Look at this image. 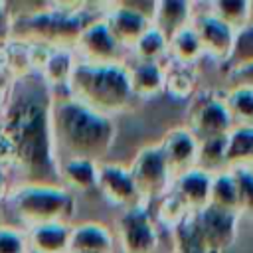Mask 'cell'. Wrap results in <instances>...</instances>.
Listing matches in <instances>:
<instances>
[{
	"label": "cell",
	"instance_id": "9a60e30c",
	"mask_svg": "<svg viewBox=\"0 0 253 253\" xmlns=\"http://www.w3.org/2000/svg\"><path fill=\"white\" fill-rule=\"evenodd\" d=\"M115 237L103 223L85 221L71 225L69 253H113Z\"/></svg>",
	"mask_w": 253,
	"mask_h": 253
},
{
	"label": "cell",
	"instance_id": "ac0fdd59",
	"mask_svg": "<svg viewBox=\"0 0 253 253\" xmlns=\"http://www.w3.org/2000/svg\"><path fill=\"white\" fill-rule=\"evenodd\" d=\"M126 69H128V83H130L132 97L152 99L164 93V65L134 61V65Z\"/></svg>",
	"mask_w": 253,
	"mask_h": 253
},
{
	"label": "cell",
	"instance_id": "83f0119b",
	"mask_svg": "<svg viewBox=\"0 0 253 253\" xmlns=\"http://www.w3.org/2000/svg\"><path fill=\"white\" fill-rule=\"evenodd\" d=\"M130 49H132L136 61L160 63L162 57L168 55V40H166V36H164L158 28L150 26V28L136 40V43H134Z\"/></svg>",
	"mask_w": 253,
	"mask_h": 253
},
{
	"label": "cell",
	"instance_id": "d590c367",
	"mask_svg": "<svg viewBox=\"0 0 253 253\" xmlns=\"http://www.w3.org/2000/svg\"><path fill=\"white\" fill-rule=\"evenodd\" d=\"M229 77L235 79V85H243V87H251L253 89V63L243 67V69H237V71L229 73Z\"/></svg>",
	"mask_w": 253,
	"mask_h": 253
},
{
	"label": "cell",
	"instance_id": "4dcf8cb0",
	"mask_svg": "<svg viewBox=\"0 0 253 253\" xmlns=\"http://www.w3.org/2000/svg\"><path fill=\"white\" fill-rule=\"evenodd\" d=\"M188 208L184 206V202L170 190L168 194L162 196L160 200V206H158V211H156V219L160 223H164L166 227H176L186 215H188Z\"/></svg>",
	"mask_w": 253,
	"mask_h": 253
},
{
	"label": "cell",
	"instance_id": "4316f807",
	"mask_svg": "<svg viewBox=\"0 0 253 253\" xmlns=\"http://www.w3.org/2000/svg\"><path fill=\"white\" fill-rule=\"evenodd\" d=\"M233 126H253V89L235 85L223 95Z\"/></svg>",
	"mask_w": 253,
	"mask_h": 253
},
{
	"label": "cell",
	"instance_id": "ab89813d",
	"mask_svg": "<svg viewBox=\"0 0 253 253\" xmlns=\"http://www.w3.org/2000/svg\"><path fill=\"white\" fill-rule=\"evenodd\" d=\"M249 168H251V170H253V166H249Z\"/></svg>",
	"mask_w": 253,
	"mask_h": 253
},
{
	"label": "cell",
	"instance_id": "d6a6232c",
	"mask_svg": "<svg viewBox=\"0 0 253 253\" xmlns=\"http://www.w3.org/2000/svg\"><path fill=\"white\" fill-rule=\"evenodd\" d=\"M0 253H30L26 231L12 225H0Z\"/></svg>",
	"mask_w": 253,
	"mask_h": 253
},
{
	"label": "cell",
	"instance_id": "1f68e13d",
	"mask_svg": "<svg viewBox=\"0 0 253 253\" xmlns=\"http://www.w3.org/2000/svg\"><path fill=\"white\" fill-rule=\"evenodd\" d=\"M237 186L239 211H247L253 215V170L249 166H231L229 168Z\"/></svg>",
	"mask_w": 253,
	"mask_h": 253
},
{
	"label": "cell",
	"instance_id": "6da1fadb",
	"mask_svg": "<svg viewBox=\"0 0 253 253\" xmlns=\"http://www.w3.org/2000/svg\"><path fill=\"white\" fill-rule=\"evenodd\" d=\"M51 103L53 93L38 73L32 71L12 79L2 105L0 132L12 144V170L20 174V184H59Z\"/></svg>",
	"mask_w": 253,
	"mask_h": 253
},
{
	"label": "cell",
	"instance_id": "484cf974",
	"mask_svg": "<svg viewBox=\"0 0 253 253\" xmlns=\"http://www.w3.org/2000/svg\"><path fill=\"white\" fill-rule=\"evenodd\" d=\"M253 166V126H233L227 134V168Z\"/></svg>",
	"mask_w": 253,
	"mask_h": 253
},
{
	"label": "cell",
	"instance_id": "44dd1931",
	"mask_svg": "<svg viewBox=\"0 0 253 253\" xmlns=\"http://www.w3.org/2000/svg\"><path fill=\"white\" fill-rule=\"evenodd\" d=\"M196 89L198 75L194 65H184L170 59V63L164 67V93L174 99H190L196 95Z\"/></svg>",
	"mask_w": 253,
	"mask_h": 253
},
{
	"label": "cell",
	"instance_id": "5bb4252c",
	"mask_svg": "<svg viewBox=\"0 0 253 253\" xmlns=\"http://www.w3.org/2000/svg\"><path fill=\"white\" fill-rule=\"evenodd\" d=\"M210 186H211V174L200 168H192L186 174L178 176L172 182L170 190L184 202L188 211L194 213L210 206Z\"/></svg>",
	"mask_w": 253,
	"mask_h": 253
},
{
	"label": "cell",
	"instance_id": "3957f363",
	"mask_svg": "<svg viewBox=\"0 0 253 253\" xmlns=\"http://www.w3.org/2000/svg\"><path fill=\"white\" fill-rule=\"evenodd\" d=\"M67 95L97 113L113 117L132 101L128 69L125 63H89L77 59Z\"/></svg>",
	"mask_w": 253,
	"mask_h": 253
},
{
	"label": "cell",
	"instance_id": "e575fe53",
	"mask_svg": "<svg viewBox=\"0 0 253 253\" xmlns=\"http://www.w3.org/2000/svg\"><path fill=\"white\" fill-rule=\"evenodd\" d=\"M10 30H12V22L8 16L6 2H0V43H6L10 40Z\"/></svg>",
	"mask_w": 253,
	"mask_h": 253
},
{
	"label": "cell",
	"instance_id": "7402d4cb",
	"mask_svg": "<svg viewBox=\"0 0 253 253\" xmlns=\"http://www.w3.org/2000/svg\"><path fill=\"white\" fill-rule=\"evenodd\" d=\"M168 55H170L172 61L184 63V65H196V61L204 55L202 43H200V40L194 32L192 24L178 30L168 40Z\"/></svg>",
	"mask_w": 253,
	"mask_h": 253
},
{
	"label": "cell",
	"instance_id": "ba28073f",
	"mask_svg": "<svg viewBox=\"0 0 253 253\" xmlns=\"http://www.w3.org/2000/svg\"><path fill=\"white\" fill-rule=\"evenodd\" d=\"M73 53L77 59L89 63H123L125 47L117 42L103 16H97L81 30Z\"/></svg>",
	"mask_w": 253,
	"mask_h": 253
},
{
	"label": "cell",
	"instance_id": "f546056e",
	"mask_svg": "<svg viewBox=\"0 0 253 253\" xmlns=\"http://www.w3.org/2000/svg\"><path fill=\"white\" fill-rule=\"evenodd\" d=\"M208 10L233 30L249 22V0H213L208 2Z\"/></svg>",
	"mask_w": 253,
	"mask_h": 253
},
{
	"label": "cell",
	"instance_id": "4fadbf2b",
	"mask_svg": "<svg viewBox=\"0 0 253 253\" xmlns=\"http://www.w3.org/2000/svg\"><path fill=\"white\" fill-rule=\"evenodd\" d=\"M101 16L107 22L109 30L113 32V36L117 38V42L125 49H130L136 43V40L152 26V22L146 16H142L136 10H132L123 0L121 2H113V4H105Z\"/></svg>",
	"mask_w": 253,
	"mask_h": 253
},
{
	"label": "cell",
	"instance_id": "ffe728a7",
	"mask_svg": "<svg viewBox=\"0 0 253 253\" xmlns=\"http://www.w3.org/2000/svg\"><path fill=\"white\" fill-rule=\"evenodd\" d=\"M192 22V2L182 0H162L156 2L152 26L158 28L166 40H170L178 30L186 28Z\"/></svg>",
	"mask_w": 253,
	"mask_h": 253
},
{
	"label": "cell",
	"instance_id": "7a4b0ae2",
	"mask_svg": "<svg viewBox=\"0 0 253 253\" xmlns=\"http://www.w3.org/2000/svg\"><path fill=\"white\" fill-rule=\"evenodd\" d=\"M51 132L59 160L85 158L99 162L115 142V121L69 95H53Z\"/></svg>",
	"mask_w": 253,
	"mask_h": 253
},
{
	"label": "cell",
	"instance_id": "74e56055",
	"mask_svg": "<svg viewBox=\"0 0 253 253\" xmlns=\"http://www.w3.org/2000/svg\"><path fill=\"white\" fill-rule=\"evenodd\" d=\"M249 20L253 22V0H249Z\"/></svg>",
	"mask_w": 253,
	"mask_h": 253
},
{
	"label": "cell",
	"instance_id": "d6986e66",
	"mask_svg": "<svg viewBox=\"0 0 253 253\" xmlns=\"http://www.w3.org/2000/svg\"><path fill=\"white\" fill-rule=\"evenodd\" d=\"M99 162L85 158L59 160V184L69 192H87L97 188Z\"/></svg>",
	"mask_w": 253,
	"mask_h": 253
},
{
	"label": "cell",
	"instance_id": "60d3db41",
	"mask_svg": "<svg viewBox=\"0 0 253 253\" xmlns=\"http://www.w3.org/2000/svg\"><path fill=\"white\" fill-rule=\"evenodd\" d=\"M172 253H176V251H172Z\"/></svg>",
	"mask_w": 253,
	"mask_h": 253
},
{
	"label": "cell",
	"instance_id": "d4e9b609",
	"mask_svg": "<svg viewBox=\"0 0 253 253\" xmlns=\"http://www.w3.org/2000/svg\"><path fill=\"white\" fill-rule=\"evenodd\" d=\"M253 63V22L249 20L233 34V45L229 51V57L221 65L227 73H233L237 69H243Z\"/></svg>",
	"mask_w": 253,
	"mask_h": 253
},
{
	"label": "cell",
	"instance_id": "836d02e7",
	"mask_svg": "<svg viewBox=\"0 0 253 253\" xmlns=\"http://www.w3.org/2000/svg\"><path fill=\"white\" fill-rule=\"evenodd\" d=\"M0 168H4V170L14 168V150H12L10 140L2 132H0Z\"/></svg>",
	"mask_w": 253,
	"mask_h": 253
},
{
	"label": "cell",
	"instance_id": "2e32d148",
	"mask_svg": "<svg viewBox=\"0 0 253 253\" xmlns=\"http://www.w3.org/2000/svg\"><path fill=\"white\" fill-rule=\"evenodd\" d=\"M75 61H77V57H75L73 49L55 47V49H51L45 65L42 67V71L38 75L45 81V85L49 87V91L53 95H67V85H69Z\"/></svg>",
	"mask_w": 253,
	"mask_h": 253
},
{
	"label": "cell",
	"instance_id": "7c38bea8",
	"mask_svg": "<svg viewBox=\"0 0 253 253\" xmlns=\"http://www.w3.org/2000/svg\"><path fill=\"white\" fill-rule=\"evenodd\" d=\"M158 148L170 168L172 178L186 174L188 170L196 168L198 158V138L190 132L188 126H174L164 132Z\"/></svg>",
	"mask_w": 253,
	"mask_h": 253
},
{
	"label": "cell",
	"instance_id": "8992f818",
	"mask_svg": "<svg viewBox=\"0 0 253 253\" xmlns=\"http://www.w3.org/2000/svg\"><path fill=\"white\" fill-rule=\"evenodd\" d=\"M128 172L132 176V182H134L136 192L140 194L142 202L168 194L172 188V182H174L158 144L140 148L136 158L132 160Z\"/></svg>",
	"mask_w": 253,
	"mask_h": 253
},
{
	"label": "cell",
	"instance_id": "277c9868",
	"mask_svg": "<svg viewBox=\"0 0 253 253\" xmlns=\"http://www.w3.org/2000/svg\"><path fill=\"white\" fill-rule=\"evenodd\" d=\"M6 202L28 229L45 223H71L75 215V196L59 184H18Z\"/></svg>",
	"mask_w": 253,
	"mask_h": 253
},
{
	"label": "cell",
	"instance_id": "5b68a950",
	"mask_svg": "<svg viewBox=\"0 0 253 253\" xmlns=\"http://www.w3.org/2000/svg\"><path fill=\"white\" fill-rule=\"evenodd\" d=\"M188 128L198 140L227 136L233 128V121L223 97H217L211 91H196L190 103Z\"/></svg>",
	"mask_w": 253,
	"mask_h": 253
},
{
	"label": "cell",
	"instance_id": "f1b7e54d",
	"mask_svg": "<svg viewBox=\"0 0 253 253\" xmlns=\"http://www.w3.org/2000/svg\"><path fill=\"white\" fill-rule=\"evenodd\" d=\"M172 235L176 253H210L200 235L194 213H188L176 227H172Z\"/></svg>",
	"mask_w": 253,
	"mask_h": 253
},
{
	"label": "cell",
	"instance_id": "cb8c5ba5",
	"mask_svg": "<svg viewBox=\"0 0 253 253\" xmlns=\"http://www.w3.org/2000/svg\"><path fill=\"white\" fill-rule=\"evenodd\" d=\"M210 206L235 211L239 213V200H237V186L233 180V174L229 168L217 172L211 176V186H210Z\"/></svg>",
	"mask_w": 253,
	"mask_h": 253
},
{
	"label": "cell",
	"instance_id": "9c48e42d",
	"mask_svg": "<svg viewBox=\"0 0 253 253\" xmlns=\"http://www.w3.org/2000/svg\"><path fill=\"white\" fill-rule=\"evenodd\" d=\"M192 28L202 43L204 55H210L215 63L223 65L229 57L231 45H233V34L235 30L229 28L225 22H221L217 16H213L208 10V4H204V10L196 12L192 4Z\"/></svg>",
	"mask_w": 253,
	"mask_h": 253
},
{
	"label": "cell",
	"instance_id": "603a6c76",
	"mask_svg": "<svg viewBox=\"0 0 253 253\" xmlns=\"http://www.w3.org/2000/svg\"><path fill=\"white\" fill-rule=\"evenodd\" d=\"M196 168H200L211 176L225 170L227 168V136L198 140Z\"/></svg>",
	"mask_w": 253,
	"mask_h": 253
},
{
	"label": "cell",
	"instance_id": "e0dca14e",
	"mask_svg": "<svg viewBox=\"0 0 253 253\" xmlns=\"http://www.w3.org/2000/svg\"><path fill=\"white\" fill-rule=\"evenodd\" d=\"M30 253H69L71 223H45L26 231Z\"/></svg>",
	"mask_w": 253,
	"mask_h": 253
},
{
	"label": "cell",
	"instance_id": "8fae6325",
	"mask_svg": "<svg viewBox=\"0 0 253 253\" xmlns=\"http://www.w3.org/2000/svg\"><path fill=\"white\" fill-rule=\"evenodd\" d=\"M97 190L103 198L117 208H132L142 202L128 168L113 162H99L97 170Z\"/></svg>",
	"mask_w": 253,
	"mask_h": 253
},
{
	"label": "cell",
	"instance_id": "52a82bcc",
	"mask_svg": "<svg viewBox=\"0 0 253 253\" xmlns=\"http://www.w3.org/2000/svg\"><path fill=\"white\" fill-rule=\"evenodd\" d=\"M117 235L123 253H154L160 241L144 202L123 210L117 219Z\"/></svg>",
	"mask_w": 253,
	"mask_h": 253
},
{
	"label": "cell",
	"instance_id": "f35d334b",
	"mask_svg": "<svg viewBox=\"0 0 253 253\" xmlns=\"http://www.w3.org/2000/svg\"><path fill=\"white\" fill-rule=\"evenodd\" d=\"M0 126H2V107H0Z\"/></svg>",
	"mask_w": 253,
	"mask_h": 253
},
{
	"label": "cell",
	"instance_id": "8d00e7d4",
	"mask_svg": "<svg viewBox=\"0 0 253 253\" xmlns=\"http://www.w3.org/2000/svg\"><path fill=\"white\" fill-rule=\"evenodd\" d=\"M10 176H8V170L0 168V202H4L10 194Z\"/></svg>",
	"mask_w": 253,
	"mask_h": 253
},
{
	"label": "cell",
	"instance_id": "30bf717a",
	"mask_svg": "<svg viewBox=\"0 0 253 253\" xmlns=\"http://www.w3.org/2000/svg\"><path fill=\"white\" fill-rule=\"evenodd\" d=\"M196 225L210 253H223L237 235V213L206 206L200 211H194Z\"/></svg>",
	"mask_w": 253,
	"mask_h": 253
}]
</instances>
